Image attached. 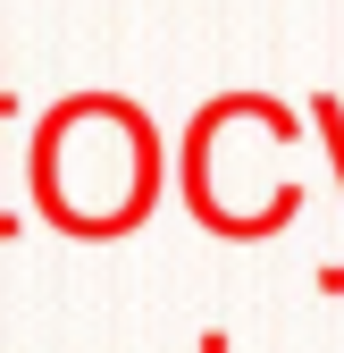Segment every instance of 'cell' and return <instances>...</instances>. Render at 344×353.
Masks as SVG:
<instances>
[{"label": "cell", "instance_id": "obj_1", "mask_svg": "<svg viewBox=\"0 0 344 353\" xmlns=\"http://www.w3.org/2000/svg\"><path fill=\"white\" fill-rule=\"evenodd\" d=\"M25 160L42 219L67 236H118L160 202V135L126 93H67Z\"/></svg>", "mask_w": 344, "mask_h": 353}, {"label": "cell", "instance_id": "obj_2", "mask_svg": "<svg viewBox=\"0 0 344 353\" xmlns=\"http://www.w3.org/2000/svg\"><path fill=\"white\" fill-rule=\"evenodd\" d=\"M9 118H17V101L0 93V126H9ZM0 236H17V210H9V202H0Z\"/></svg>", "mask_w": 344, "mask_h": 353}, {"label": "cell", "instance_id": "obj_3", "mask_svg": "<svg viewBox=\"0 0 344 353\" xmlns=\"http://www.w3.org/2000/svg\"><path fill=\"white\" fill-rule=\"evenodd\" d=\"M202 353H227V336H202Z\"/></svg>", "mask_w": 344, "mask_h": 353}]
</instances>
